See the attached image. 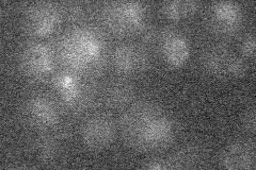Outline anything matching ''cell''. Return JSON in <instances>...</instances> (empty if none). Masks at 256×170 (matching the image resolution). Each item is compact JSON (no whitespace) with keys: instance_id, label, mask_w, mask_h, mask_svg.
<instances>
[{"instance_id":"6da1fadb","label":"cell","mask_w":256,"mask_h":170,"mask_svg":"<svg viewBox=\"0 0 256 170\" xmlns=\"http://www.w3.org/2000/svg\"><path fill=\"white\" fill-rule=\"evenodd\" d=\"M123 139L139 151H156L166 148L175 137L171 117L148 101H140L128 108L120 120Z\"/></svg>"},{"instance_id":"7a4b0ae2","label":"cell","mask_w":256,"mask_h":170,"mask_svg":"<svg viewBox=\"0 0 256 170\" xmlns=\"http://www.w3.org/2000/svg\"><path fill=\"white\" fill-rule=\"evenodd\" d=\"M62 64L74 75L98 74L106 66L102 37L88 27L74 28L64 33L57 44Z\"/></svg>"},{"instance_id":"3957f363","label":"cell","mask_w":256,"mask_h":170,"mask_svg":"<svg viewBox=\"0 0 256 170\" xmlns=\"http://www.w3.org/2000/svg\"><path fill=\"white\" fill-rule=\"evenodd\" d=\"M146 6L141 2H107L100 7V18L104 27L112 34L125 36L138 33L146 25Z\"/></svg>"},{"instance_id":"277c9868","label":"cell","mask_w":256,"mask_h":170,"mask_svg":"<svg viewBox=\"0 0 256 170\" xmlns=\"http://www.w3.org/2000/svg\"><path fill=\"white\" fill-rule=\"evenodd\" d=\"M201 66L207 75L218 79L242 77L246 69L244 59L224 45L206 48L201 55Z\"/></svg>"},{"instance_id":"5b68a950","label":"cell","mask_w":256,"mask_h":170,"mask_svg":"<svg viewBox=\"0 0 256 170\" xmlns=\"http://www.w3.org/2000/svg\"><path fill=\"white\" fill-rule=\"evenodd\" d=\"M62 18V7L57 3L36 2L26 7L22 25L30 35L45 36L52 33Z\"/></svg>"},{"instance_id":"8992f818","label":"cell","mask_w":256,"mask_h":170,"mask_svg":"<svg viewBox=\"0 0 256 170\" xmlns=\"http://www.w3.org/2000/svg\"><path fill=\"white\" fill-rule=\"evenodd\" d=\"M54 54L43 43L32 42L22 48L18 64L22 72L32 80H43L54 68Z\"/></svg>"},{"instance_id":"52a82bcc","label":"cell","mask_w":256,"mask_h":170,"mask_svg":"<svg viewBox=\"0 0 256 170\" xmlns=\"http://www.w3.org/2000/svg\"><path fill=\"white\" fill-rule=\"evenodd\" d=\"M22 116L26 123L38 130L48 131L58 126L60 112L54 101L45 95L31 96L24 104Z\"/></svg>"},{"instance_id":"ba28073f","label":"cell","mask_w":256,"mask_h":170,"mask_svg":"<svg viewBox=\"0 0 256 170\" xmlns=\"http://www.w3.org/2000/svg\"><path fill=\"white\" fill-rule=\"evenodd\" d=\"M242 25V11L239 4L230 1L212 3L208 14V26L221 36L236 34Z\"/></svg>"},{"instance_id":"9c48e42d","label":"cell","mask_w":256,"mask_h":170,"mask_svg":"<svg viewBox=\"0 0 256 170\" xmlns=\"http://www.w3.org/2000/svg\"><path fill=\"white\" fill-rule=\"evenodd\" d=\"M116 127L107 115H96L86 119L80 130L84 145L90 150H102L114 141Z\"/></svg>"},{"instance_id":"30bf717a","label":"cell","mask_w":256,"mask_h":170,"mask_svg":"<svg viewBox=\"0 0 256 170\" xmlns=\"http://www.w3.org/2000/svg\"><path fill=\"white\" fill-rule=\"evenodd\" d=\"M116 69L124 76L138 75L150 66V56L146 48L136 44H122L112 53Z\"/></svg>"},{"instance_id":"8fae6325","label":"cell","mask_w":256,"mask_h":170,"mask_svg":"<svg viewBox=\"0 0 256 170\" xmlns=\"http://www.w3.org/2000/svg\"><path fill=\"white\" fill-rule=\"evenodd\" d=\"M205 150L198 145H188L172 156L156 158L144 163L142 168L150 170L191 169L196 168L205 161Z\"/></svg>"},{"instance_id":"7c38bea8","label":"cell","mask_w":256,"mask_h":170,"mask_svg":"<svg viewBox=\"0 0 256 170\" xmlns=\"http://www.w3.org/2000/svg\"><path fill=\"white\" fill-rule=\"evenodd\" d=\"M256 147L251 140H239L228 145L220 156V166L230 170H254Z\"/></svg>"},{"instance_id":"4fadbf2b","label":"cell","mask_w":256,"mask_h":170,"mask_svg":"<svg viewBox=\"0 0 256 170\" xmlns=\"http://www.w3.org/2000/svg\"><path fill=\"white\" fill-rule=\"evenodd\" d=\"M158 42L166 62L173 67H180L188 61L189 44L180 32L164 28L158 33Z\"/></svg>"},{"instance_id":"5bb4252c","label":"cell","mask_w":256,"mask_h":170,"mask_svg":"<svg viewBox=\"0 0 256 170\" xmlns=\"http://www.w3.org/2000/svg\"><path fill=\"white\" fill-rule=\"evenodd\" d=\"M134 97V88L130 82L124 79L111 81L102 92V100L112 109H122L127 107Z\"/></svg>"},{"instance_id":"9a60e30c","label":"cell","mask_w":256,"mask_h":170,"mask_svg":"<svg viewBox=\"0 0 256 170\" xmlns=\"http://www.w3.org/2000/svg\"><path fill=\"white\" fill-rule=\"evenodd\" d=\"M34 151L43 164H52L60 153V143L52 134H41L34 143Z\"/></svg>"},{"instance_id":"2e32d148","label":"cell","mask_w":256,"mask_h":170,"mask_svg":"<svg viewBox=\"0 0 256 170\" xmlns=\"http://www.w3.org/2000/svg\"><path fill=\"white\" fill-rule=\"evenodd\" d=\"M200 4L198 1H166L162 4V12L166 17L178 21L194 15Z\"/></svg>"},{"instance_id":"e0dca14e","label":"cell","mask_w":256,"mask_h":170,"mask_svg":"<svg viewBox=\"0 0 256 170\" xmlns=\"http://www.w3.org/2000/svg\"><path fill=\"white\" fill-rule=\"evenodd\" d=\"M62 14L68 20H76L82 16L84 7L79 3H68L62 6Z\"/></svg>"},{"instance_id":"ac0fdd59","label":"cell","mask_w":256,"mask_h":170,"mask_svg":"<svg viewBox=\"0 0 256 170\" xmlns=\"http://www.w3.org/2000/svg\"><path fill=\"white\" fill-rule=\"evenodd\" d=\"M242 55L246 59H253L255 54V35L253 33H249L244 36L240 46Z\"/></svg>"},{"instance_id":"d6986e66","label":"cell","mask_w":256,"mask_h":170,"mask_svg":"<svg viewBox=\"0 0 256 170\" xmlns=\"http://www.w3.org/2000/svg\"><path fill=\"white\" fill-rule=\"evenodd\" d=\"M255 118H256V112H255V107L253 105V107L246 110V114L242 118V126L248 133L254 134L255 127H256Z\"/></svg>"}]
</instances>
